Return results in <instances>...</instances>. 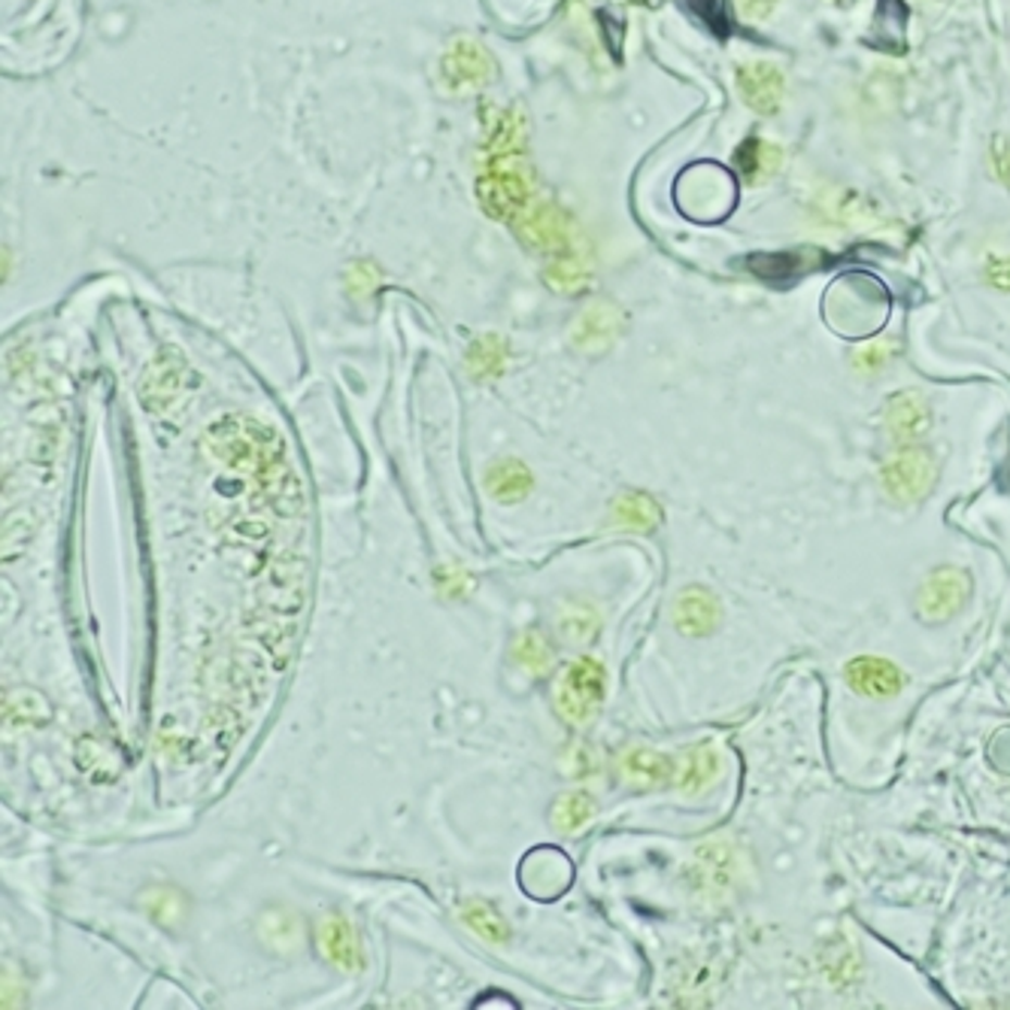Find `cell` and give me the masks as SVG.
Returning <instances> with one entry per match:
<instances>
[{
  "label": "cell",
  "instance_id": "1",
  "mask_svg": "<svg viewBox=\"0 0 1010 1010\" xmlns=\"http://www.w3.org/2000/svg\"><path fill=\"white\" fill-rule=\"evenodd\" d=\"M607 674L601 662L595 659H577L562 671V677L552 686V704L559 710L564 722H586L593 720L601 701H604Z\"/></svg>",
  "mask_w": 1010,
  "mask_h": 1010
},
{
  "label": "cell",
  "instance_id": "2",
  "mask_svg": "<svg viewBox=\"0 0 1010 1010\" xmlns=\"http://www.w3.org/2000/svg\"><path fill=\"white\" fill-rule=\"evenodd\" d=\"M938 476L935 459L925 449H901L883 467V483L898 501H920Z\"/></svg>",
  "mask_w": 1010,
  "mask_h": 1010
},
{
  "label": "cell",
  "instance_id": "3",
  "mask_svg": "<svg viewBox=\"0 0 1010 1010\" xmlns=\"http://www.w3.org/2000/svg\"><path fill=\"white\" fill-rule=\"evenodd\" d=\"M971 583L965 571L956 568H940L932 577L925 579L920 589V616L925 622L950 620L952 613L968 601Z\"/></svg>",
  "mask_w": 1010,
  "mask_h": 1010
},
{
  "label": "cell",
  "instance_id": "4",
  "mask_svg": "<svg viewBox=\"0 0 1010 1010\" xmlns=\"http://www.w3.org/2000/svg\"><path fill=\"white\" fill-rule=\"evenodd\" d=\"M737 86H740V95H744V101L750 103L756 113H762V116H771V113H777V107L783 103V73H780L777 64H771V61H752V64H744L740 71H737Z\"/></svg>",
  "mask_w": 1010,
  "mask_h": 1010
},
{
  "label": "cell",
  "instance_id": "5",
  "mask_svg": "<svg viewBox=\"0 0 1010 1010\" xmlns=\"http://www.w3.org/2000/svg\"><path fill=\"white\" fill-rule=\"evenodd\" d=\"M316 940H319V952L332 962L334 968H340V971H361L364 965V952H361L359 935H356V928L349 920L344 917H325L316 928Z\"/></svg>",
  "mask_w": 1010,
  "mask_h": 1010
},
{
  "label": "cell",
  "instance_id": "6",
  "mask_svg": "<svg viewBox=\"0 0 1010 1010\" xmlns=\"http://www.w3.org/2000/svg\"><path fill=\"white\" fill-rule=\"evenodd\" d=\"M259 938L267 950L283 952H298L303 944V923L301 917L291 908H267L259 917Z\"/></svg>",
  "mask_w": 1010,
  "mask_h": 1010
},
{
  "label": "cell",
  "instance_id": "7",
  "mask_svg": "<svg viewBox=\"0 0 1010 1010\" xmlns=\"http://www.w3.org/2000/svg\"><path fill=\"white\" fill-rule=\"evenodd\" d=\"M556 871H571V865L564 862V856H559L556 850H537L525 859L520 883L528 889V893L535 895V898L547 901V898L559 895L564 886H568V883H562L559 877L552 881V874H556Z\"/></svg>",
  "mask_w": 1010,
  "mask_h": 1010
},
{
  "label": "cell",
  "instance_id": "8",
  "mask_svg": "<svg viewBox=\"0 0 1010 1010\" xmlns=\"http://www.w3.org/2000/svg\"><path fill=\"white\" fill-rule=\"evenodd\" d=\"M716 620H720V607L708 589L695 586V589L679 593V598L674 601V622L686 635H708Z\"/></svg>",
  "mask_w": 1010,
  "mask_h": 1010
},
{
  "label": "cell",
  "instance_id": "9",
  "mask_svg": "<svg viewBox=\"0 0 1010 1010\" xmlns=\"http://www.w3.org/2000/svg\"><path fill=\"white\" fill-rule=\"evenodd\" d=\"M847 679H850V686L856 693L874 695V698L895 695L901 689V674L889 662H883V659H856L847 668Z\"/></svg>",
  "mask_w": 1010,
  "mask_h": 1010
},
{
  "label": "cell",
  "instance_id": "10",
  "mask_svg": "<svg viewBox=\"0 0 1010 1010\" xmlns=\"http://www.w3.org/2000/svg\"><path fill=\"white\" fill-rule=\"evenodd\" d=\"M140 908L161 928H179L188 917V898L174 886H149L140 893Z\"/></svg>",
  "mask_w": 1010,
  "mask_h": 1010
},
{
  "label": "cell",
  "instance_id": "11",
  "mask_svg": "<svg viewBox=\"0 0 1010 1010\" xmlns=\"http://www.w3.org/2000/svg\"><path fill=\"white\" fill-rule=\"evenodd\" d=\"M486 491L501 504H516L532 491V471L516 459L491 464L489 474H486Z\"/></svg>",
  "mask_w": 1010,
  "mask_h": 1010
},
{
  "label": "cell",
  "instance_id": "12",
  "mask_svg": "<svg viewBox=\"0 0 1010 1010\" xmlns=\"http://www.w3.org/2000/svg\"><path fill=\"white\" fill-rule=\"evenodd\" d=\"M886 422L901 440H913L928 428V407L920 395H910V391L895 395L886 410Z\"/></svg>",
  "mask_w": 1010,
  "mask_h": 1010
},
{
  "label": "cell",
  "instance_id": "13",
  "mask_svg": "<svg viewBox=\"0 0 1010 1010\" xmlns=\"http://www.w3.org/2000/svg\"><path fill=\"white\" fill-rule=\"evenodd\" d=\"M444 73H447V83L452 88L462 86V83H479V79L489 76V61L476 43H462L444 59Z\"/></svg>",
  "mask_w": 1010,
  "mask_h": 1010
},
{
  "label": "cell",
  "instance_id": "14",
  "mask_svg": "<svg viewBox=\"0 0 1010 1010\" xmlns=\"http://www.w3.org/2000/svg\"><path fill=\"white\" fill-rule=\"evenodd\" d=\"M735 161L744 179L756 186V183H765L768 176L777 174L780 149L774 144H765V140H747L737 149Z\"/></svg>",
  "mask_w": 1010,
  "mask_h": 1010
},
{
  "label": "cell",
  "instance_id": "15",
  "mask_svg": "<svg viewBox=\"0 0 1010 1010\" xmlns=\"http://www.w3.org/2000/svg\"><path fill=\"white\" fill-rule=\"evenodd\" d=\"M462 920L476 938L489 940V944H507V938H510V928H507L501 910L489 901H483V898H474V901L464 905Z\"/></svg>",
  "mask_w": 1010,
  "mask_h": 1010
},
{
  "label": "cell",
  "instance_id": "16",
  "mask_svg": "<svg viewBox=\"0 0 1010 1010\" xmlns=\"http://www.w3.org/2000/svg\"><path fill=\"white\" fill-rule=\"evenodd\" d=\"M613 520L625 525V528H637V532H652L659 520H662V513H659V507L652 504V498L647 495H622L616 507H613Z\"/></svg>",
  "mask_w": 1010,
  "mask_h": 1010
},
{
  "label": "cell",
  "instance_id": "17",
  "mask_svg": "<svg viewBox=\"0 0 1010 1010\" xmlns=\"http://www.w3.org/2000/svg\"><path fill=\"white\" fill-rule=\"evenodd\" d=\"M593 813L595 801L589 795H562V798L556 801V808H552V825H556L559 832H577L579 825H586L593 820Z\"/></svg>",
  "mask_w": 1010,
  "mask_h": 1010
},
{
  "label": "cell",
  "instance_id": "18",
  "mask_svg": "<svg viewBox=\"0 0 1010 1010\" xmlns=\"http://www.w3.org/2000/svg\"><path fill=\"white\" fill-rule=\"evenodd\" d=\"M510 659L520 664L525 674H540L549 664V647L544 637L537 632H522L513 647H510Z\"/></svg>",
  "mask_w": 1010,
  "mask_h": 1010
},
{
  "label": "cell",
  "instance_id": "19",
  "mask_svg": "<svg viewBox=\"0 0 1010 1010\" xmlns=\"http://www.w3.org/2000/svg\"><path fill=\"white\" fill-rule=\"evenodd\" d=\"M613 337V316L604 313H586L577 328V344L579 347H598V344H610Z\"/></svg>",
  "mask_w": 1010,
  "mask_h": 1010
},
{
  "label": "cell",
  "instance_id": "20",
  "mask_svg": "<svg viewBox=\"0 0 1010 1010\" xmlns=\"http://www.w3.org/2000/svg\"><path fill=\"white\" fill-rule=\"evenodd\" d=\"M595 625H598V620L586 607H571V610H564L562 620H559V628H562V635L568 640H586V637L593 635Z\"/></svg>",
  "mask_w": 1010,
  "mask_h": 1010
},
{
  "label": "cell",
  "instance_id": "21",
  "mask_svg": "<svg viewBox=\"0 0 1010 1010\" xmlns=\"http://www.w3.org/2000/svg\"><path fill=\"white\" fill-rule=\"evenodd\" d=\"M471 367H474L476 376L498 374V371H501V344H498L495 337L479 340L474 347V352H471Z\"/></svg>",
  "mask_w": 1010,
  "mask_h": 1010
},
{
  "label": "cell",
  "instance_id": "22",
  "mask_svg": "<svg viewBox=\"0 0 1010 1010\" xmlns=\"http://www.w3.org/2000/svg\"><path fill=\"white\" fill-rule=\"evenodd\" d=\"M628 777L644 780V777H664L671 765L664 762L662 756H656V752H635L632 759H628Z\"/></svg>",
  "mask_w": 1010,
  "mask_h": 1010
},
{
  "label": "cell",
  "instance_id": "23",
  "mask_svg": "<svg viewBox=\"0 0 1010 1010\" xmlns=\"http://www.w3.org/2000/svg\"><path fill=\"white\" fill-rule=\"evenodd\" d=\"M993 161H996L998 179L1010 188V137L1008 134H996V137H993Z\"/></svg>",
  "mask_w": 1010,
  "mask_h": 1010
},
{
  "label": "cell",
  "instance_id": "24",
  "mask_svg": "<svg viewBox=\"0 0 1010 1010\" xmlns=\"http://www.w3.org/2000/svg\"><path fill=\"white\" fill-rule=\"evenodd\" d=\"M986 276H989V283L1001 291H1010V259H993L989 261V267H986Z\"/></svg>",
  "mask_w": 1010,
  "mask_h": 1010
},
{
  "label": "cell",
  "instance_id": "25",
  "mask_svg": "<svg viewBox=\"0 0 1010 1010\" xmlns=\"http://www.w3.org/2000/svg\"><path fill=\"white\" fill-rule=\"evenodd\" d=\"M740 3V13L752 18V22H762L771 15V10L777 7V0H737Z\"/></svg>",
  "mask_w": 1010,
  "mask_h": 1010
},
{
  "label": "cell",
  "instance_id": "26",
  "mask_svg": "<svg viewBox=\"0 0 1010 1010\" xmlns=\"http://www.w3.org/2000/svg\"><path fill=\"white\" fill-rule=\"evenodd\" d=\"M883 359H886V349L883 347H868L865 352H859V367H868V371H871V367H881L883 364Z\"/></svg>",
  "mask_w": 1010,
  "mask_h": 1010
}]
</instances>
